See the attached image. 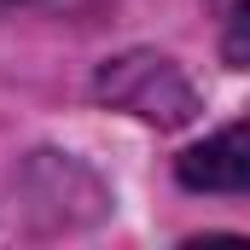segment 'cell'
Wrapping results in <instances>:
<instances>
[{
  "mask_svg": "<svg viewBox=\"0 0 250 250\" xmlns=\"http://www.w3.org/2000/svg\"><path fill=\"white\" fill-rule=\"evenodd\" d=\"M181 181L192 192H245L250 187V146H245V123L221 128L215 140L192 146L181 157Z\"/></svg>",
  "mask_w": 250,
  "mask_h": 250,
  "instance_id": "7a4b0ae2",
  "label": "cell"
},
{
  "mask_svg": "<svg viewBox=\"0 0 250 250\" xmlns=\"http://www.w3.org/2000/svg\"><path fill=\"white\" fill-rule=\"evenodd\" d=\"M99 93H105L111 105L134 111V117L157 123V128H175V123L192 117L187 76H181L169 59H157V53H128V59L105 64V70H99Z\"/></svg>",
  "mask_w": 250,
  "mask_h": 250,
  "instance_id": "6da1fadb",
  "label": "cell"
}]
</instances>
